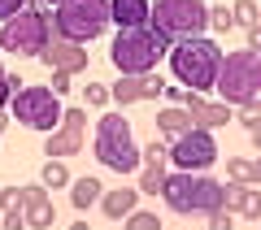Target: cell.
Masks as SVG:
<instances>
[{"label":"cell","instance_id":"6da1fadb","mask_svg":"<svg viewBox=\"0 0 261 230\" xmlns=\"http://www.w3.org/2000/svg\"><path fill=\"white\" fill-rule=\"evenodd\" d=\"M214 92L222 104H240V109H261V52L257 48H235L222 52L214 74Z\"/></svg>","mask_w":261,"mask_h":230},{"label":"cell","instance_id":"7a4b0ae2","mask_svg":"<svg viewBox=\"0 0 261 230\" xmlns=\"http://www.w3.org/2000/svg\"><path fill=\"white\" fill-rule=\"evenodd\" d=\"M166 56H170V70H174V78L187 87V92H196V96L214 92V74H218V61H222V48H218L209 35L174 39Z\"/></svg>","mask_w":261,"mask_h":230},{"label":"cell","instance_id":"3957f363","mask_svg":"<svg viewBox=\"0 0 261 230\" xmlns=\"http://www.w3.org/2000/svg\"><path fill=\"white\" fill-rule=\"evenodd\" d=\"M96 161L113 174H135L140 169V143H135V130L122 113H105L96 122V143H92Z\"/></svg>","mask_w":261,"mask_h":230},{"label":"cell","instance_id":"277c9868","mask_svg":"<svg viewBox=\"0 0 261 230\" xmlns=\"http://www.w3.org/2000/svg\"><path fill=\"white\" fill-rule=\"evenodd\" d=\"M161 200L170 204L174 213H218L222 209V183L209 174H187V169H174V174H166V183H161Z\"/></svg>","mask_w":261,"mask_h":230},{"label":"cell","instance_id":"5b68a950","mask_svg":"<svg viewBox=\"0 0 261 230\" xmlns=\"http://www.w3.org/2000/svg\"><path fill=\"white\" fill-rule=\"evenodd\" d=\"M109 26V0H61L48 13V31L70 44H87Z\"/></svg>","mask_w":261,"mask_h":230},{"label":"cell","instance_id":"8992f818","mask_svg":"<svg viewBox=\"0 0 261 230\" xmlns=\"http://www.w3.org/2000/svg\"><path fill=\"white\" fill-rule=\"evenodd\" d=\"M166 52H170L166 35H157L152 26H130V31H118V39L109 48V61L122 74H152Z\"/></svg>","mask_w":261,"mask_h":230},{"label":"cell","instance_id":"52a82bcc","mask_svg":"<svg viewBox=\"0 0 261 230\" xmlns=\"http://www.w3.org/2000/svg\"><path fill=\"white\" fill-rule=\"evenodd\" d=\"M148 26L157 35H166L170 44L205 35L209 31V5L205 0H157V5H148Z\"/></svg>","mask_w":261,"mask_h":230},{"label":"cell","instance_id":"ba28073f","mask_svg":"<svg viewBox=\"0 0 261 230\" xmlns=\"http://www.w3.org/2000/svg\"><path fill=\"white\" fill-rule=\"evenodd\" d=\"M9 109L27 130H39V135H53L61 126V96H53L48 87H18L9 96Z\"/></svg>","mask_w":261,"mask_h":230},{"label":"cell","instance_id":"9c48e42d","mask_svg":"<svg viewBox=\"0 0 261 230\" xmlns=\"http://www.w3.org/2000/svg\"><path fill=\"white\" fill-rule=\"evenodd\" d=\"M44 44H48V13H39V9H22L0 26V52L39 56Z\"/></svg>","mask_w":261,"mask_h":230},{"label":"cell","instance_id":"30bf717a","mask_svg":"<svg viewBox=\"0 0 261 230\" xmlns=\"http://www.w3.org/2000/svg\"><path fill=\"white\" fill-rule=\"evenodd\" d=\"M166 161L174 169H187V174H205L209 165L218 161V143H214V130H183V135H174L166 143Z\"/></svg>","mask_w":261,"mask_h":230},{"label":"cell","instance_id":"8fae6325","mask_svg":"<svg viewBox=\"0 0 261 230\" xmlns=\"http://www.w3.org/2000/svg\"><path fill=\"white\" fill-rule=\"evenodd\" d=\"M83 130H87V109H61V126L48 135L44 152L53 161H65L74 152H83Z\"/></svg>","mask_w":261,"mask_h":230},{"label":"cell","instance_id":"7c38bea8","mask_svg":"<svg viewBox=\"0 0 261 230\" xmlns=\"http://www.w3.org/2000/svg\"><path fill=\"white\" fill-rule=\"evenodd\" d=\"M39 61H44L48 70H61V74L74 78L79 70H87V48L70 44V39H57L53 31H48V44H44V52H39Z\"/></svg>","mask_w":261,"mask_h":230},{"label":"cell","instance_id":"4fadbf2b","mask_svg":"<svg viewBox=\"0 0 261 230\" xmlns=\"http://www.w3.org/2000/svg\"><path fill=\"white\" fill-rule=\"evenodd\" d=\"M161 78L157 74H122L118 83L109 87V100H118L122 109H126V104H140V100H157L161 96Z\"/></svg>","mask_w":261,"mask_h":230},{"label":"cell","instance_id":"5bb4252c","mask_svg":"<svg viewBox=\"0 0 261 230\" xmlns=\"http://www.w3.org/2000/svg\"><path fill=\"white\" fill-rule=\"evenodd\" d=\"M18 213L27 217L31 230H53V221H57V209H53V200H48V191L39 183L18 187Z\"/></svg>","mask_w":261,"mask_h":230},{"label":"cell","instance_id":"9a60e30c","mask_svg":"<svg viewBox=\"0 0 261 230\" xmlns=\"http://www.w3.org/2000/svg\"><path fill=\"white\" fill-rule=\"evenodd\" d=\"M178 104L187 109L192 126H200V130H218V126H226V122H231V104H222V100H205V96L187 92V87H183V100H178Z\"/></svg>","mask_w":261,"mask_h":230},{"label":"cell","instance_id":"2e32d148","mask_svg":"<svg viewBox=\"0 0 261 230\" xmlns=\"http://www.w3.org/2000/svg\"><path fill=\"white\" fill-rule=\"evenodd\" d=\"M222 209L240 213V217L257 221L261 217V187H244V183H222Z\"/></svg>","mask_w":261,"mask_h":230},{"label":"cell","instance_id":"e0dca14e","mask_svg":"<svg viewBox=\"0 0 261 230\" xmlns=\"http://www.w3.org/2000/svg\"><path fill=\"white\" fill-rule=\"evenodd\" d=\"M109 22H118V31L148 26V0H109Z\"/></svg>","mask_w":261,"mask_h":230},{"label":"cell","instance_id":"ac0fdd59","mask_svg":"<svg viewBox=\"0 0 261 230\" xmlns=\"http://www.w3.org/2000/svg\"><path fill=\"white\" fill-rule=\"evenodd\" d=\"M135 200H140L135 187H113V191H100V200H96V204L105 209V217H109V221H122L130 209H135Z\"/></svg>","mask_w":261,"mask_h":230},{"label":"cell","instance_id":"d6986e66","mask_svg":"<svg viewBox=\"0 0 261 230\" xmlns=\"http://www.w3.org/2000/svg\"><path fill=\"white\" fill-rule=\"evenodd\" d=\"M100 178H92V174H83V178H70V204H74L79 213H87L96 200H100Z\"/></svg>","mask_w":261,"mask_h":230},{"label":"cell","instance_id":"ffe728a7","mask_svg":"<svg viewBox=\"0 0 261 230\" xmlns=\"http://www.w3.org/2000/svg\"><path fill=\"white\" fill-rule=\"evenodd\" d=\"M157 130L174 139V135H183V130H192V118H187L183 104H166V109L157 113Z\"/></svg>","mask_w":261,"mask_h":230},{"label":"cell","instance_id":"44dd1931","mask_svg":"<svg viewBox=\"0 0 261 230\" xmlns=\"http://www.w3.org/2000/svg\"><path fill=\"white\" fill-rule=\"evenodd\" d=\"M226 174H231V183H244V187H261V165H257V161L231 157V161H226Z\"/></svg>","mask_w":261,"mask_h":230},{"label":"cell","instance_id":"7402d4cb","mask_svg":"<svg viewBox=\"0 0 261 230\" xmlns=\"http://www.w3.org/2000/svg\"><path fill=\"white\" fill-rule=\"evenodd\" d=\"M39 187H44V191H48V187H53V191H57V187H70V169H65V161L48 157V165L39 169Z\"/></svg>","mask_w":261,"mask_h":230},{"label":"cell","instance_id":"603a6c76","mask_svg":"<svg viewBox=\"0 0 261 230\" xmlns=\"http://www.w3.org/2000/svg\"><path fill=\"white\" fill-rule=\"evenodd\" d=\"M122 230H161V217L148 209H130L126 217H122Z\"/></svg>","mask_w":261,"mask_h":230},{"label":"cell","instance_id":"cb8c5ba5","mask_svg":"<svg viewBox=\"0 0 261 230\" xmlns=\"http://www.w3.org/2000/svg\"><path fill=\"white\" fill-rule=\"evenodd\" d=\"M231 22H235V26H244V31H248V26H257V22H261L257 0H235V5H231Z\"/></svg>","mask_w":261,"mask_h":230},{"label":"cell","instance_id":"d4e9b609","mask_svg":"<svg viewBox=\"0 0 261 230\" xmlns=\"http://www.w3.org/2000/svg\"><path fill=\"white\" fill-rule=\"evenodd\" d=\"M161 183H166V165H144L140 187H135V191H148V195H157V191H161Z\"/></svg>","mask_w":261,"mask_h":230},{"label":"cell","instance_id":"484cf974","mask_svg":"<svg viewBox=\"0 0 261 230\" xmlns=\"http://www.w3.org/2000/svg\"><path fill=\"white\" fill-rule=\"evenodd\" d=\"M83 104H92V109H105V104H109V87L87 83V87H83Z\"/></svg>","mask_w":261,"mask_h":230},{"label":"cell","instance_id":"4316f807","mask_svg":"<svg viewBox=\"0 0 261 230\" xmlns=\"http://www.w3.org/2000/svg\"><path fill=\"white\" fill-rule=\"evenodd\" d=\"M140 161H144V165H166V143L152 139L148 148H140Z\"/></svg>","mask_w":261,"mask_h":230},{"label":"cell","instance_id":"83f0119b","mask_svg":"<svg viewBox=\"0 0 261 230\" xmlns=\"http://www.w3.org/2000/svg\"><path fill=\"white\" fill-rule=\"evenodd\" d=\"M18 83H22V78H13V74L5 70V65H0V109H5V104H9V96L18 92Z\"/></svg>","mask_w":261,"mask_h":230},{"label":"cell","instance_id":"f1b7e54d","mask_svg":"<svg viewBox=\"0 0 261 230\" xmlns=\"http://www.w3.org/2000/svg\"><path fill=\"white\" fill-rule=\"evenodd\" d=\"M209 26L214 31H231L235 22H231V9H226V5H214V9H209Z\"/></svg>","mask_w":261,"mask_h":230},{"label":"cell","instance_id":"f546056e","mask_svg":"<svg viewBox=\"0 0 261 230\" xmlns=\"http://www.w3.org/2000/svg\"><path fill=\"white\" fill-rule=\"evenodd\" d=\"M209 230H235V217L226 209H218V213H209Z\"/></svg>","mask_w":261,"mask_h":230},{"label":"cell","instance_id":"4dcf8cb0","mask_svg":"<svg viewBox=\"0 0 261 230\" xmlns=\"http://www.w3.org/2000/svg\"><path fill=\"white\" fill-rule=\"evenodd\" d=\"M27 9V0H0V22H9L13 13H22Z\"/></svg>","mask_w":261,"mask_h":230},{"label":"cell","instance_id":"1f68e13d","mask_svg":"<svg viewBox=\"0 0 261 230\" xmlns=\"http://www.w3.org/2000/svg\"><path fill=\"white\" fill-rule=\"evenodd\" d=\"M0 209H5V213L18 209V187H0Z\"/></svg>","mask_w":261,"mask_h":230},{"label":"cell","instance_id":"d6a6232c","mask_svg":"<svg viewBox=\"0 0 261 230\" xmlns=\"http://www.w3.org/2000/svg\"><path fill=\"white\" fill-rule=\"evenodd\" d=\"M53 96H65L70 92V74H61V70H53V87H48Z\"/></svg>","mask_w":261,"mask_h":230},{"label":"cell","instance_id":"836d02e7","mask_svg":"<svg viewBox=\"0 0 261 230\" xmlns=\"http://www.w3.org/2000/svg\"><path fill=\"white\" fill-rule=\"evenodd\" d=\"M240 122L248 130H261V109H240Z\"/></svg>","mask_w":261,"mask_h":230},{"label":"cell","instance_id":"e575fe53","mask_svg":"<svg viewBox=\"0 0 261 230\" xmlns=\"http://www.w3.org/2000/svg\"><path fill=\"white\" fill-rule=\"evenodd\" d=\"M5 230H27V217H22L18 209H13V213H5Z\"/></svg>","mask_w":261,"mask_h":230},{"label":"cell","instance_id":"d590c367","mask_svg":"<svg viewBox=\"0 0 261 230\" xmlns=\"http://www.w3.org/2000/svg\"><path fill=\"white\" fill-rule=\"evenodd\" d=\"M248 48H257V52H261V26H248Z\"/></svg>","mask_w":261,"mask_h":230},{"label":"cell","instance_id":"8d00e7d4","mask_svg":"<svg viewBox=\"0 0 261 230\" xmlns=\"http://www.w3.org/2000/svg\"><path fill=\"white\" fill-rule=\"evenodd\" d=\"M70 230H92V226H87V221H74V226H70Z\"/></svg>","mask_w":261,"mask_h":230},{"label":"cell","instance_id":"74e56055","mask_svg":"<svg viewBox=\"0 0 261 230\" xmlns=\"http://www.w3.org/2000/svg\"><path fill=\"white\" fill-rule=\"evenodd\" d=\"M39 5H53V9H57V5H61V0H39Z\"/></svg>","mask_w":261,"mask_h":230}]
</instances>
